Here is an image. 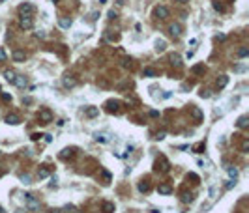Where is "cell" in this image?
<instances>
[{"mask_svg":"<svg viewBox=\"0 0 249 213\" xmlns=\"http://www.w3.org/2000/svg\"><path fill=\"white\" fill-rule=\"evenodd\" d=\"M34 26V21H32V17H30V15H23L21 17V28H32Z\"/></svg>","mask_w":249,"mask_h":213,"instance_id":"1","label":"cell"},{"mask_svg":"<svg viewBox=\"0 0 249 213\" xmlns=\"http://www.w3.org/2000/svg\"><path fill=\"white\" fill-rule=\"evenodd\" d=\"M38 118H39V121H41V124H49V121L53 120V114H51V110H41Z\"/></svg>","mask_w":249,"mask_h":213,"instance_id":"2","label":"cell"},{"mask_svg":"<svg viewBox=\"0 0 249 213\" xmlns=\"http://www.w3.org/2000/svg\"><path fill=\"white\" fill-rule=\"evenodd\" d=\"M156 15L159 19H167V17H169V9H167L165 6H157L156 8Z\"/></svg>","mask_w":249,"mask_h":213,"instance_id":"3","label":"cell"},{"mask_svg":"<svg viewBox=\"0 0 249 213\" xmlns=\"http://www.w3.org/2000/svg\"><path fill=\"white\" fill-rule=\"evenodd\" d=\"M32 11H34L32 4H23V6H19V13H21V15H30Z\"/></svg>","mask_w":249,"mask_h":213,"instance_id":"4","label":"cell"},{"mask_svg":"<svg viewBox=\"0 0 249 213\" xmlns=\"http://www.w3.org/2000/svg\"><path fill=\"white\" fill-rule=\"evenodd\" d=\"M6 121H8V124H11V125H17L21 120H19L17 114H8V116H6Z\"/></svg>","mask_w":249,"mask_h":213,"instance_id":"5","label":"cell"},{"mask_svg":"<svg viewBox=\"0 0 249 213\" xmlns=\"http://www.w3.org/2000/svg\"><path fill=\"white\" fill-rule=\"evenodd\" d=\"M169 32H171V36L178 38V36H180V24H171V26H169Z\"/></svg>","mask_w":249,"mask_h":213,"instance_id":"6","label":"cell"},{"mask_svg":"<svg viewBox=\"0 0 249 213\" xmlns=\"http://www.w3.org/2000/svg\"><path fill=\"white\" fill-rule=\"evenodd\" d=\"M99 114V109H96V107H88L86 109V116L88 118H94V116H98Z\"/></svg>","mask_w":249,"mask_h":213,"instance_id":"7","label":"cell"},{"mask_svg":"<svg viewBox=\"0 0 249 213\" xmlns=\"http://www.w3.org/2000/svg\"><path fill=\"white\" fill-rule=\"evenodd\" d=\"M118 107H120L118 101H109V103H107V110L113 112V110H118Z\"/></svg>","mask_w":249,"mask_h":213,"instance_id":"8","label":"cell"},{"mask_svg":"<svg viewBox=\"0 0 249 213\" xmlns=\"http://www.w3.org/2000/svg\"><path fill=\"white\" fill-rule=\"evenodd\" d=\"M24 58H26V54H24L23 50H15L13 53V60H17V62H23Z\"/></svg>","mask_w":249,"mask_h":213,"instance_id":"9","label":"cell"},{"mask_svg":"<svg viewBox=\"0 0 249 213\" xmlns=\"http://www.w3.org/2000/svg\"><path fill=\"white\" fill-rule=\"evenodd\" d=\"M58 24H60L62 28H69V26H71V19L62 17V19H58Z\"/></svg>","mask_w":249,"mask_h":213,"instance_id":"10","label":"cell"},{"mask_svg":"<svg viewBox=\"0 0 249 213\" xmlns=\"http://www.w3.org/2000/svg\"><path fill=\"white\" fill-rule=\"evenodd\" d=\"M159 192H161V195H171V192H172V189H171V185L163 183V185H159Z\"/></svg>","mask_w":249,"mask_h":213,"instance_id":"11","label":"cell"},{"mask_svg":"<svg viewBox=\"0 0 249 213\" xmlns=\"http://www.w3.org/2000/svg\"><path fill=\"white\" fill-rule=\"evenodd\" d=\"M13 82L17 84V86H24V84H26V79H24V77H21V75H17V77H15V80H13Z\"/></svg>","mask_w":249,"mask_h":213,"instance_id":"12","label":"cell"},{"mask_svg":"<svg viewBox=\"0 0 249 213\" xmlns=\"http://www.w3.org/2000/svg\"><path fill=\"white\" fill-rule=\"evenodd\" d=\"M228 82V77H221V79H217V88H225Z\"/></svg>","mask_w":249,"mask_h":213,"instance_id":"13","label":"cell"},{"mask_svg":"<svg viewBox=\"0 0 249 213\" xmlns=\"http://www.w3.org/2000/svg\"><path fill=\"white\" fill-rule=\"evenodd\" d=\"M171 62H172V65H176V67H180V65H182L180 56H176V54H172V56H171Z\"/></svg>","mask_w":249,"mask_h":213,"instance_id":"14","label":"cell"},{"mask_svg":"<svg viewBox=\"0 0 249 213\" xmlns=\"http://www.w3.org/2000/svg\"><path fill=\"white\" fill-rule=\"evenodd\" d=\"M113 209H114V206L109 204V202H107V204L103 206V213H113Z\"/></svg>","mask_w":249,"mask_h":213,"instance_id":"15","label":"cell"},{"mask_svg":"<svg viewBox=\"0 0 249 213\" xmlns=\"http://www.w3.org/2000/svg\"><path fill=\"white\" fill-rule=\"evenodd\" d=\"M245 125H247V116H242L238 120V127H245Z\"/></svg>","mask_w":249,"mask_h":213,"instance_id":"16","label":"cell"},{"mask_svg":"<svg viewBox=\"0 0 249 213\" xmlns=\"http://www.w3.org/2000/svg\"><path fill=\"white\" fill-rule=\"evenodd\" d=\"M4 75H6V79H8V80H11V82L15 80V77H17V75H15L13 71H6V73H4Z\"/></svg>","mask_w":249,"mask_h":213,"instance_id":"17","label":"cell"},{"mask_svg":"<svg viewBox=\"0 0 249 213\" xmlns=\"http://www.w3.org/2000/svg\"><path fill=\"white\" fill-rule=\"evenodd\" d=\"M64 84H66V86H75V84H77V80L68 77V79H64Z\"/></svg>","mask_w":249,"mask_h":213,"instance_id":"18","label":"cell"},{"mask_svg":"<svg viewBox=\"0 0 249 213\" xmlns=\"http://www.w3.org/2000/svg\"><path fill=\"white\" fill-rule=\"evenodd\" d=\"M144 75H146V77H156V71L152 69V67H146L144 69Z\"/></svg>","mask_w":249,"mask_h":213,"instance_id":"19","label":"cell"},{"mask_svg":"<svg viewBox=\"0 0 249 213\" xmlns=\"http://www.w3.org/2000/svg\"><path fill=\"white\" fill-rule=\"evenodd\" d=\"M148 189H150V185H148V183H139V191H141V192H146Z\"/></svg>","mask_w":249,"mask_h":213,"instance_id":"20","label":"cell"},{"mask_svg":"<svg viewBox=\"0 0 249 213\" xmlns=\"http://www.w3.org/2000/svg\"><path fill=\"white\" fill-rule=\"evenodd\" d=\"M193 73H204V65H195V67H193Z\"/></svg>","mask_w":249,"mask_h":213,"instance_id":"21","label":"cell"},{"mask_svg":"<svg viewBox=\"0 0 249 213\" xmlns=\"http://www.w3.org/2000/svg\"><path fill=\"white\" fill-rule=\"evenodd\" d=\"M60 157H62V159H68V157H71V150H64L62 153H60Z\"/></svg>","mask_w":249,"mask_h":213,"instance_id":"22","label":"cell"},{"mask_svg":"<svg viewBox=\"0 0 249 213\" xmlns=\"http://www.w3.org/2000/svg\"><path fill=\"white\" fill-rule=\"evenodd\" d=\"M247 150H249V142L243 140V142H242V151H243V153H247Z\"/></svg>","mask_w":249,"mask_h":213,"instance_id":"23","label":"cell"},{"mask_svg":"<svg viewBox=\"0 0 249 213\" xmlns=\"http://www.w3.org/2000/svg\"><path fill=\"white\" fill-rule=\"evenodd\" d=\"M156 49L157 50H163L165 49V41H156Z\"/></svg>","mask_w":249,"mask_h":213,"instance_id":"24","label":"cell"},{"mask_svg":"<svg viewBox=\"0 0 249 213\" xmlns=\"http://www.w3.org/2000/svg\"><path fill=\"white\" fill-rule=\"evenodd\" d=\"M47 176H49V170H47V168H41V170H39V178H47Z\"/></svg>","mask_w":249,"mask_h":213,"instance_id":"25","label":"cell"},{"mask_svg":"<svg viewBox=\"0 0 249 213\" xmlns=\"http://www.w3.org/2000/svg\"><path fill=\"white\" fill-rule=\"evenodd\" d=\"M228 176H230V178H236V176H238V170H236V168H228Z\"/></svg>","mask_w":249,"mask_h":213,"instance_id":"26","label":"cell"},{"mask_svg":"<svg viewBox=\"0 0 249 213\" xmlns=\"http://www.w3.org/2000/svg\"><path fill=\"white\" fill-rule=\"evenodd\" d=\"M202 150H204V144H202V142H200V144H197V146H195V151H197V153H200Z\"/></svg>","mask_w":249,"mask_h":213,"instance_id":"27","label":"cell"},{"mask_svg":"<svg viewBox=\"0 0 249 213\" xmlns=\"http://www.w3.org/2000/svg\"><path fill=\"white\" fill-rule=\"evenodd\" d=\"M21 180H23V183H32V181H30V176H26V174H23Z\"/></svg>","mask_w":249,"mask_h":213,"instance_id":"28","label":"cell"},{"mask_svg":"<svg viewBox=\"0 0 249 213\" xmlns=\"http://www.w3.org/2000/svg\"><path fill=\"white\" fill-rule=\"evenodd\" d=\"M4 60H6V50L0 49V62H4Z\"/></svg>","mask_w":249,"mask_h":213,"instance_id":"29","label":"cell"},{"mask_svg":"<svg viewBox=\"0 0 249 213\" xmlns=\"http://www.w3.org/2000/svg\"><path fill=\"white\" fill-rule=\"evenodd\" d=\"M200 97H210V92H208V90H202V92H200Z\"/></svg>","mask_w":249,"mask_h":213,"instance_id":"30","label":"cell"},{"mask_svg":"<svg viewBox=\"0 0 249 213\" xmlns=\"http://www.w3.org/2000/svg\"><path fill=\"white\" fill-rule=\"evenodd\" d=\"M238 54H240L242 58H243V56H247V49H240V53H238Z\"/></svg>","mask_w":249,"mask_h":213,"instance_id":"31","label":"cell"},{"mask_svg":"<svg viewBox=\"0 0 249 213\" xmlns=\"http://www.w3.org/2000/svg\"><path fill=\"white\" fill-rule=\"evenodd\" d=\"M2 99L4 101H11V95H9V94H2Z\"/></svg>","mask_w":249,"mask_h":213,"instance_id":"32","label":"cell"},{"mask_svg":"<svg viewBox=\"0 0 249 213\" xmlns=\"http://www.w3.org/2000/svg\"><path fill=\"white\" fill-rule=\"evenodd\" d=\"M96 138H98V140H101V142H105V140H107L105 136H103V135H99V133H96Z\"/></svg>","mask_w":249,"mask_h":213,"instance_id":"33","label":"cell"},{"mask_svg":"<svg viewBox=\"0 0 249 213\" xmlns=\"http://www.w3.org/2000/svg\"><path fill=\"white\" fill-rule=\"evenodd\" d=\"M193 114H195V118H197V120H200V110H197V109H195V110H193Z\"/></svg>","mask_w":249,"mask_h":213,"instance_id":"34","label":"cell"},{"mask_svg":"<svg viewBox=\"0 0 249 213\" xmlns=\"http://www.w3.org/2000/svg\"><path fill=\"white\" fill-rule=\"evenodd\" d=\"M178 2H187V0H178Z\"/></svg>","mask_w":249,"mask_h":213,"instance_id":"35","label":"cell"},{"mask_svg":"<svg viewBox=\"0 0 249 213\" xmlns=\"http://www.w3.org/2000/svg\"><path fill=\"white\" fill-rule=\"evenodd\" d=\"M53 2H56V0H53Z\"/></svg>","mask_w":249,"mask_h":213,"instance_id":"36","label":"cell"}]
</instances>
